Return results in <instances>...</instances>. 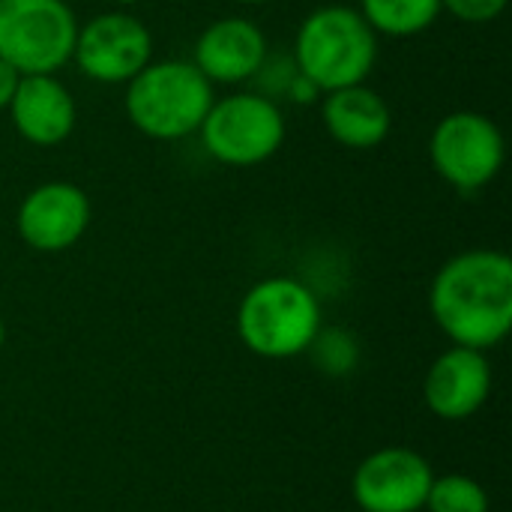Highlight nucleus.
Listing matches in <instances>:
<instances>
[{"instance_id":"9b49d317","label":"nucleus","mask_w":512,"mask_h":512,"mask_svg":"<svg viewBox=\"0 0 512 512\" xmlns=\"http://www.w3.org/2000/svg\"><path fill=\"white\" fill-rule=\"evenodd\" d=\"M267 60L264 30L243 15L210 21L195 39L192 63L210 84H243L258 75Z\"/></svg>"},{"instance_id":"f8f14e48","label":"nucleus","mask_w":512,"mask_h":512,"mask_svg":"<svg viewBox=\"0 0 512 512\" xmlns=\"http://www.w3.org/2000/svg\"><path fill=\"white\" fill-rule=\"evenodd\" d=\"M492 390V366L483 351L453 345L426 372L423 396L435 417L468 420L477 414Z\"/></svg>"},{"instance_id":"ddd939ff","label":"nucleus","mask_w":512,"mask_h":512,"mask_svg":"<svg viewBox=\"0 0 512 512\" xmlns=\"http://www.w3.org/2000/svg\"><path fill=\"white\" fill-rule=\"evenodd\" d=\"M15 132L33 147H57L75 132L78 105L57 75H21L9 102Z\"/></svg>"},{"instance_id":"6ab92c4d","label":"nucleus","mask_w":512,"mask_h":512,"mask_svg":"<svg viewBox=\"0 0 512 512\" xmlns=\"http://www.w3.org/2000/svg\"><path fill=\"white\" fill-rule=\"evenodd\" d=\"M285 93H288V99H294V102H300V105H312V102H318V99L324 96L321 87H318L312 78H306L303 72H297V69H294V75H291Z\"/></svg>"},{"instance_id":"7ed1b4c3","label":"nucleus","mask_w":512,"mask_h":512,"mask_svg":"<svg viewBox=\"0 0 512 512\" xmlns=\"http://www.w3.org/2000/svg\"><path fill=\"white\" fill-rule=\"evenodd\" d=\"M216 93L192 60H150L126 84V117L153 141H180L201 129Z\"/></svg>"},{"instance_id":"9d476101","label":"nucleus","mask_w":512,"mask_h":512,"mask_svg":"<svg viewBox=\"0 0 512 512\" xmlns=\"http://www.w3.org/2000/svg\"><path fill=\"white\" fill-rule=\"evenodd\" d=\"M432 465L408 447H384L354 471V501L363 512H417L432 489Z\"/></svg>"},{"instance_id":"0eeeda50","label":"nucleus","mask_w":512,"mask_h":512,"mask_svg":"<svg viewBox=\"0 0 512 512\" xmlns=\"http://www.w3.org/2000/svg\"><path fill=\"white\" fill-rule=\"evenodd\" d=\"M507 141L483 111H453L429 135L432 171L459 195L486 189L504 168Z\"/></svg>"},{"instance_id":"20e7f679","label":"nucleus","mask_w":512,"mask_h":512,"mask_svg":"<svg viewBox=\"0 0 512 512\" xmlns=\"http://www.w3.org/2000/svg\"><path fill=\"white\" fill-rule=\"evenodd\" d=\"M321 327V303L315 291L291 276L255 282L237 306L240 342L267 360L306 354Z\"/></svg>"},{"instance_id":"5701e85b","label":"nucleus","mask_w":512,"mask_h":512,"mask_svg":"<svg viewBox=\"0 0 512 512\" xmlns=\"http://www.w3.org/2000/svg\"><path fill=\"white\" fill-rule=\"evenodd\" d=\"M3 342H6V324H3V318H0V348H3Z\"/></svg>"},{"instance_id":"423d86ee","label":"nucleus","mask_w":512,"mask_h":512,"mask_svg":"<svg viewBox=\"0 0 512 512\" xmlns=\"http://www.w3.org/2000/svg\"><path fill=\"white\" fill-rule=\"evenodd\" d=\"M204 150L231 168H252L267 162L285 144V117L273 96L264 93H231L213 99L201 123Z\"/></svg>"},{"instance_id":"6e6552de","label":"nucleus","mask_w":512,"mask_h":512,"mask_svg":"<svg viewBox=\"0 0 512 512\" xmlns=\"http://www.w3.org/2000/svg\"><path fill=\"white\" fill-rule=\"evenodd\" d=\"M72 60L90 81L129 84L153 60V33L126 9L99 12L78 24Z\"/></svg>"},{"instance_id":"4468645a","label":"nucleus","mask_w":512,"mask_h":512,"mask_svg":"<svg viewBox=\"0 0 512 512\" xmlns=\"http://www.w3.org/2000/svg\"><path fill=\"white\" fill-rule=\"evenodd\" d=\"M321 120L327 135L345 150H375L393 132V111L387 99L366 84L324 93Z\"/></svg>"},{"instance_id":"a211bd4d","label":"nucleus","mask_w":512,"mask_h":512,"mask_svg":"<svg viewBox=\"0 0 512 512\" xmlns=\"http://www.w3.org/2000/svg\"><path fill=\"white\" fill-rule=\"evenodd\" d=\"M510 0H441V12H450L462 24H489L495 21Z\"/></svg>"},{"instance_id":"f3484780","label":"nucleus","mask_w":512,"mask_h":512,"mask_svg":"<svg viewBox=\"0 0 512 512\" xmlns=\"http://www.w3.org/2000/svg\"><path fill=\"white\" fill-rule=\"evenodd\" d=\"M429 512H489L486 489L465 477V474H447L441 480H432V489L426 495Z\"/></svg>"},{"instance_id":"4be33fe9","label":"nucleus","mask_w":512,"mask_h":512,"mask_svg":"<svg viewBox=\"0 0 512 512\" xmlns=\"http://www.w3.org/2000/svg\"><path fill=\"white\" fill-rule=\"evenodd\" d=\"M234 3H243V6H264V3H270V0H234Z\"/></svg>"},{"instance_id":"1a4fd4ad","label":"nucleus","mask_w":512,"mask_h":512,"mask_svg":"<svg viewBox=\"0 0 512 512\" xmlns=\"http://www.w3.org/2000/svg\"><path fill=\"white\" fill-rule=\"evenodd\" d=\"M90 198L78 183L48 180L33 186L15 213V228L33 252H66L90 228Z\"/></svg>"},{"instance_id":"dca6fc26","label":"nucleus","mask_w":512,"mask_h":512,"mask_svg":"<svg viewBox=\"0 0 512 512\" xmlns=\"http://www.w3.org/2000/svg\"><path fill=\"white\" fill-rule=\"evenodd\" d=\"M306 354L330 378H345L360 363V345H357L354 333H348L342 327H321L318 336L312 339V345L306 348Z\"/></svg>"},{"instance_id":"412c9836","label":"nucleus","mask_w":512,"mask_h":512,"mask_svg":"<svg viewBox=\"0 0 512 512\" xmlns=\"http://www.w3.org/2000/svg\"><path fill=\"white\" fill-rule=\"evenodd\" d=\"M111 3H114L117 9H129V6H138L141 0H111Z\"/></svg>"},{"instance_id":"f03ea898","label":"nucleus","mask_w":512,"mask_h":512,"mask_svg":"<svg viewBox=\"0 0 512 512\" xmlns=\"http://www.w3.org/2000/svg\"><path fill=\"white\" fill-rule=\"evenodd\" d=\"M375 60L378 33L354 6H318L297 27L294 66L297 72L312 78L321 93L366 84Z\"/></svg>"},{"instance_id":"2eb2a0df","label":"nucleus","mask_w":512,"mask_h":512,"mask_svg":"<svg viewBox=\"0 0 512 512\" xmlns=\"http://www.w3.org/2000/svg\"><path fill=\"white\" fill-rule=\"evenodd\" d=\"M357 9L378 36L408 39L438 21L441 0H360Z\"/></svg>"},{"instance_id":"39448f33","label":"nucleus","mask_w":512,"mask_h":512,"mask_svg":"<svg viewBox=\"0 0 512 512\" xmlns=\"http://www.w3.org/2000/svg\"><path fill=\"white\" fill-rule=\"evenodd\" d=\"M78 18L66 0H0V57L18 75H54L72 60Z\"/></svg>"},{"instance_id":"f257e3e1","label":"nucleus","mask_w":512,"mask_h":512,"mask_svg":"<svg viewBox=\"0 0 512 512\" xmlns=\"http://www.w3.org/2000/svg\"><path fill=\"white\" fill-rule=\"evenodd\" d=\"M429 312L441 333L462 348H495L512 327V261L501 249L453 255L432 279Z\"/></svg>"},{"instance_id":"aec40b11","label":"nucleus","mask_w":512,"mask_h":512,"mask_svg":"<svg viewBox=\"0 0 512 512\" xmlns=\"http://www.w3.org/2000/svg\"><path fill=\"white\" fill-rule=\"evenodd\" d=\"M18 81H21L18 69H15V66H9V63L0 57V111H6V108H9V102H12V96H15Z\"/></svg>"}]
</instances>
